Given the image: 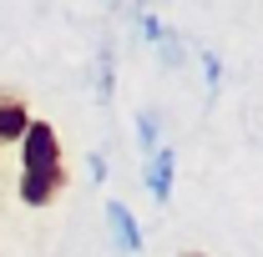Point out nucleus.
Masks as SVG:
<instances>
[{"label":"nucleus","instance_id":"obj_1","mask_svg":"<svg viewBox=\"0 0 263 257\" xmlns=\"http://www.w3.org/2000/svg\"><path fill=\"white\" fill-rule=\"evenodd\" d=\"M66 187L61 136L51 121H31L21 136V202L26 207H51L56 192Z\"/></svg>","mask_w":263,"mask_h":257},{"label":"nucleus","instance_id":"obj_2","mask_svg":"<svg viewBox=\"0 0 263 257\" xmlns=\"http://www.w3.org/2000/svg\"><path fill=\"white\" fill-rule=\"evenodd\" d=\"M172 172H177V152L172 146H157L152 157H147V192H152V202H172Z\"/></svg>","mask_w":263,"mask_h":257},{"label":"nucleus","instance_id":"obj_3","mask_svg":"<svg viewBox=\"0 0 263 257\" xmlns=\"http://www.w3.org/2000/svg\"><path fill=\"white\" fill-rule=\"evenodd\" d=\"M106 227H111V242L117 252H142V227L127 212V202H106Z\"/></svg>","mask_w":263,"mask_h":257},{"label":"nucleus","instance_id":"obj_4","mask_svg":"<svg viewBox=\"0 0 263 257\" xmlns=\"http://www.w3.org/2000/svg\"><path fill=\"white\" fill-rule=\"evenodd\" d=\"M26 126H31V111H26V101L0 96V152H5L10 141H21V136H26Z\"/></svg>","mask_w":263,"mask_h":257},{"label":"nucleus","instance_id":"obj_5","mask_svg":"<svg viewBox=\"0 0 263 257\" xmlns=\"http://www.w3.org/2000/svg\"><path fill=\"white\" fill-rule=\"evenodd\" d=\"M137 26H142V31L152 35V46H157V56H162L167 66H177V61H182V40H177V35L167 31L162 20H152V15H137Z\"/></svg>","mask_w":263,"mask_h":257},{"label":"nucleus","instance_id":"obj_6","mask_svg":"<svg viewBox=\"0 0 263 257\" xmlns=\"http://www.w3.org/2000/svg\"><path fill=\"white\" fill-rule=\"evenodd\" d=\"M137 136H142V152L152 157V152H157V116H152V111L137 116Z\"/></svg>","mask_w":263,"mask_h":257},{"label":"nucleus","instance_id":"obj_7","mask_svg":"<svg viewBox=\"0 0 263 257\" xmlns=\"http://www.w3.org/2000/svg\"><path fill=\"white\" fill-rule=\"evenodd\" d=\"M202 71H208V91H218V86H223V66H218L213 51H202Z\"/></svg>","mask_w":263,"mask_h":257},{"label":"nucleus","instance_id":"obj_8","mask_svg":"<svg viewBox=\"0 0 263 257\" xmlns=\"http://www.w3.org/2000/svg\"><path fill=\"white\" fill-rule=\"evenodd\" d=\"M177 257H202V252H193V247H187V252H177Z\"/></svg>","mask_w":263,"mask_h":257}]
</instances>
